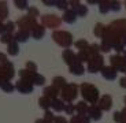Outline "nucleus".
I'll return each instance as SVG.
<instances>
[{
  "label": "nucleus",
  "instance_id": "6e6552de",
  "mask_svg": "<svg viewBox=\"0 0 126 123\" xmlns=\"http://www.w3.org/2000/svg\"><path fill=\"white\" fill-rule=\"evenodd\" d=\"M60 22H62V21H60L56 15H54V14H52V15H44L41 18V25L44 26V27L55 29L60 25Z\"/></svg>",
  "mask_w": 126,
  "mask_h": 123
},
{
  "label": "nucleus",
  "instance_id": "a211bd4d",
  "mask_svg": "<svg viewBox=\"0 0 126 123\" xmlns=\"http://www.w3.org/2000/svg\"><path fill=\"white\" fill-rule=\"evenodd\" d=\"M30 34H32V33L25 32V30H19V29H18V32L14 33V40H15L16 42H26Z\"/></svg>",
  "mask_w": 126,
  "mask_h": 123
},
{
  "label": "nucleus",
  "instance_id": "8fccbe9b",
  "mask_svg": "<svg viewBox=\"0 0 126 123\" xmlns=\"http://www.w3.org/2000/svg\"><path fill=\"white\" fill-rule=\"evenodd\" d=\"M70 123H81L79 115H74V116H71V119H70Z\"/></svg>",
  "mask_w": 126,
  "mask_h": 123
},
{
  "label": "nucleus",
  "instance_id": "f257e3e1",
  "mask_svg": "<svg viewBox=\"0 0 126 123\" xmlns=\"http://www.w3.org/2000/svg\"><path fill=\"white\" fill-rule=\"evenodd\" d=\"M79 89H81V95L82 97H84V100L88 101V103H91V104H94V103H97L99 101V90L96 86L91 85V83H82L81 86H79Z\"/></svg>",
  "mask_w": 126,
  "mask_h": 123
},
{
  "label": "nucleus",
  "instance_id": "9d476101",
  "mask_svg": "<svg viewBox=\"0 0 126 123\" xmlns=\"http://www.w3.org/2000/svg\"><path fill=\"white\" fill-rule=\"evenodd\" d=\"M70 6H71V10H73V11L77 14V16H81V18H84V16L88 14V7L84 6V4H81L79 1H70Z\"/></svg>",
  "mask_w": 126,
  "mask_h": 123
},
{
  "label": "nucleus",
  "instance_id": "a18cd8bd",
  "mask_svg": "<svg viewBox=\"0 0 126 123\" xmlns=\"http://www.w3.org/2000/svg\"><path fill=\"white\" fill-rule=\"evenodd\" d=\"M110 10H112V11H119L121 3L119 1H110Z\"/></svg>",
  "mask_w": 126,
  "mask_h": 123
},
{
  "label": "nucleus",
  "instance_id": "b1692460",
  "mask_svg": "<svg viewBox=\"0 0 126 123\" xmlns=\"http://www.w3.org/2000/svg\"><path fill=\"white\" fill-rule=\"evenodd\" d=\"M51 104H52V100L48 97H45V96H43V97L38 98V105H40V108H43L44 111H48L51 108Z\"/></svg>",
  "mask_w": 126,
  "mask_h": 123
},
{
  "label": "nucleus",
  "instance_id": "3c124183",
  "mask_svg": "<svg viewBox=\"0 0 126 123\" xmlns=\"http://www.w3.org/2000/svg\"><path fill=\"white\" fill-rule=\"evenodd\" d=\"M119 86L123 89H126V77H122V78L119 79Z\"/></svg>",
  "mask_w": 126,
  "mask_h": 123
},
{
  "label": "nucleus",
  "instance_id": "f704fd0d",
  "mask_svg": "<svg viewBox=\"0 0 126 123\" xmlns=\"http://www.w3.org/2000/svg\"><path fill=\"white\" fill-rule=\"evenodd\" d=\"M99 11L101 14H107L110 11V1H100V4H99Z\"/></svg>",
  "mask_w": 126,
  "mask_h": 123
},
{
  "label": "nucleus",
  "instance_id": "37998d69",
  "mask_svg": "<svg viewBox=\"0 0 126 123\" xmlns=\"http://www.w3.org/2000/svg\"><path fill=\"white\" fill-rule=\"evenodd\" d=\"M112 48H114L115 51H117V54H118V55H119L121 52H125V49H123V48H125V45H123V42H122V41H119V42H117V44L114 45Z\"/></svg>",
  "mask_w": 126,
  "mask_h": 123
},
{
  "label": "nucleus",
  "instance_id": "13d9d810",
  "mask_svg": "<svg viewBox=\"0 0 126 123\" xmlns=\"http://www.w3.org/2000/svg\"><path fill=\"white\" fill-rule=\"evenodd\" d=\"M123 103H125V105H126V96L123 97Z\"/></svg>",
  "mask_w": 126,
  "mask_h": 123
},
{
  "label": "nucleus",
  "instance_id": "cd10ccee",
  "mask_svg": "<svg viewBox=\"0 0 126 123\" xmlns=\"http://www.w3.org/2000/svg\"><path fill=\"white\" fill-rule=\"evenodd\" d=\"M89 42L86 40H84V38H81V40H78V41H76L74 42V47L77 48V49H79V51H86L89 48Z\"/></svg>",
  "mask_w": 126,
  "mask_h": 123
},
{
  "label": "nucleus",
  "instance_id": "0eeeda50",
  "mask_svg": "<svg viewBox=\"0 0 126 123\" xmlns=\"http://www.w3.org/2000/svg\"><path fill=\"white\" fill-rule=\"evenodd\" d=\"M14 66L11 62L7 64H0V79L1 81H10L14 77Z\"/></svg>",
  "mask_w": 126,
  "mask_h": 123
},
{
  "label": "nucleus",
  "instance_id": "bb28decb",
  "mask_svg": "<svg viewBox=\"0 0 126 123\" xmlns=\"http://www.w3.org/2000/svg\"><path fill=\"white\" fill-rule=\"evenodd\" d=\"M0 88H1L3 92H6V93H13V92L15 90V86H14L10 81H1L0 82Z\"/></svg>",
  "mask_w": 126,
  "mask_h": 123
},
{
  "label": "nucleus",
  "instance_id": "5fc2aeb1",
  "mask_svg": "<svg viewBox=\"0 0 126 123\" xmlns=\"http://www.w3.org/2000/svg\"><path fill=\"white\" fill-rule=\"evenodd\" d=\"M89 4H100V1H96V0H89Z\"/></svg>",
  "mask_w": 126,
  "mask_h": 123
},
{
  "label": "nucleus",
  "instance_id": "4c0bfd02",
  "mask_svg": "<svg viewBox=\"0 0 126 123\" xmlns=\"http://www.w3.org/2000/svg\"><path fill=\"white\" fill-rule=\"evenodd\" d=\"M7 15H8V8H7V6L1 4V6H0V21L6 19Z\"/></svg>",
  "mask_w": 126,
  "mask_h": 123
},
{
  "label": "nucleus",
  "instance_id": "9b49d317",
  "mask_svg": "<svg viewBox=\"0 0 126 123\" xmlns=\"http://www.w3.org/2000/svg\"><path fill=\"white\" fill-rule=\"evenodd\" d=\"M62 57L63 60H64V63L67 64V66H73V64H76L77 62H78V59H77V55L73 52L71 49H64L62 54Z\"/></svg>",
  "mask_w": 126,
  "mask_h": 123
},
{
  "label": "nucleus",
  "instance_id": "49530a36",
  "mask_svg": "<svg viewBox=\"0 0 126 123\" xmlns=\"http://www.w3.org/2000/svg\"><path fill=\"white\" fill-rule=\"evenodd\" d=\"M54 123H69V122H67V119L64 116H55Z\"/></svg>",
  "mask_w": 126,
  "mask_h": 123
},
{
  "label": "nucleus",
  "instance_id": "4d7b16f0",
  "mask_svg": "<svg viewBox=\"0 0 126 123\" xmlns=\"http://www.w3.org/2000/svg\"><path fill=\"white\" fill-rule=\"evenodd\" d=\"M34 123H45V122H44V119H36Z\"/></svg>",
  "mask_w": 126,
  "mask_h": 123
},
{
  "label": "nucleus",
  "instance_id": "20e7f679",
  "mask_svg": "<svg viewBox=\"0 0 126 123\" xmlns=\"http://www.w3.org/2000/svg\"><path fill=\"white\" fill-rule=\"evenodd\" d=\"M16 26L19 27V30H25V32L32 33V30L37 26V22H36L34 18H32L29 15H25L19 19V21H16Z\"/></svg>",
  "mask_w": 126,
  "mask_h": 123
},
{
  "label": "nucleus",
  "instance_id": "4be33fe9",
  "mask_svg": "<svg viewBox=\"0 0 126 123\" xmlns=\"http://www.w3.org/2000/svg\"><path fill=\"white\" fill-rule=\"evenodd\" d=\"M52 85H54L56 89L62 90V89L67 85V82H66V79H64V77L58 75V77H54V79H52Z\"/></svg>",
  "mask_w": 126,
  "mask_h": 123
},
{
  "label": "nucleus",
  "instance_id": "603ef678",
  "mask_svg": "<svg viewBox=\"0 0 126 123\" xmlns=\"http://www.w3.org/2000/svg\"><path fill=\"white\" fill-rule=\"evenodd\" d=\"M43 3L47 4V6L52 7V6H56V1H54V0H43Z\"/></svg>",
  "mask_w": 126,
  "mask_h": 123
},
{
  "label": "nucleus",
  "instance_id": "412c9836",
  "mask_svg": "<svg viewBox=\"0 0 126 123\" xmlns=\"http://www.w3.org/2000/svg\"><path fill=\"white\" fill-rule=\"evenodd\" d=\"M89 105L86 104V101H79L76 104V112L78 115H88Z\"/></svg>",
  "mask_w": 126,
  "mask_h": 123
},
{
  "label": "nucleus",
  "instance_id": "ddd939ff",
  "mask_svg": "<svg viewBox=\"0 0 126 123\" xmlns=\"http://www.w3.org/2000/svg\"><path fill=\"white\" fill-rule=\"evenodd\" d=\"M100 73H101V75H103V78L108 79V81H114V79L117 78L118 71L114 68L112 66H104L103 68H101Z\"/></svg>",
  "mask_w": 126,
  "mask_h": 123
},
{
  "label": "nucleus",
  "instance_id": "5701e85b",
  "mask_svg": "<svg viewBox=\"0 0 126 123\" xmlns=\"http://www.w3.org/2000/svg\"><path fill=\"white\" fill-rule=\"evenodd\" d=\"M7 54L10 55V56H16V55L19 54V45L16 41H13L11 44L7 45Z\"/></svg>",
  "mask_w": 126,
  "mask_h": 123
},
{
  "label": "nucleus",
  "instance_id": "58836bf2",
  "mask_svg": "<svg viewBox=\"0 0 126 123\" xmlns=\"http://www.w3.org/2000/svg\"><path fill=\"white\" fill-rule=\"evenodd\" d=\"M28 15L36 19L38 15H40V13H38V10L36 8V7H29V8H28Z\"/></svg>",
  "mask_w": 126,
  "mask_h": 123
},
{
  "label": "nucleus",
  "instance_id": "1a4fd4ad",
  "mask_svg": "<svg viewBox=\"0 0 126 123\" xmlns=\"http://www.w3.org/2000/svg\"><path fill=\"white\" fill-rule=\"evenodd\" d=\"M15 89L19 92V93H23V95H29L33 92L34 89V85L29 81H25V79H19L18 83L15 85Z\"/></svg>",
  "mask_w": 126,
  "mask_h": 123
},
{
  "label": "nucleus",
  "instance_id": "dca6fc26",
  "mask_svg": "<svg viewBox=\"0 0 126 123\" xmlns=\"http://www.w3.org/2000/svg\"><path fill=\"white\" fill-rule=\"evenodd\" d=\"M77 14L73 11L71 8H69L67 11H64V14H63V16H62V21L63 22H66V23H69V25H71V23H74L77 21Z\"/></svg>",
  "mask_w": 126,
  "mask_h": 123
},
{
  "label": "nucleus",
  "instance_id": "39448f33",
  "mask_svg": "<svg viewBox=\"0 0 126 123\" xmlns=\"http://www.w3.org/2000/svg\"><path fill=\"white\" fill-rule=\"evenodd\" d=\"M104 64V59L101 55H96V56H92L91 60L88 62V71L92 74H96L99 71H101Z\"/></svg>",
  "mask_w": 126,
  "mask_h": 123
},
{
  "label": "nucleus",
  "instance_id": "e433bc0d",
  "mask_svg": "<svg viewBox=\"0 0 126 123\" xmlns=\"http://www.w3.org/2000/svg\"><path fill=\"white\" fill-rule=\"evenodd\" d=\"M64 112H66L67 115L74 116V112H76V105H73L71 103H67L66 107H64Z\"/></svg>",
  "mask_w": 126,
  "mask_h": 123
},
{
  "label": "nucleus",
  "instance_id": "c03bdc74",
  "mask_svg": "<svg viewBox=\"0 0 126 123\" xmlns=\"http://www.w3.org/2000/svg\"><path fill=\"white\" fill-rule=\"evenodd\" d=\"M111 48H112V47H111L110 44H107V42H104V41H103V42L100 44V52H106V54H107V52H110V51H111Z\"/></svg>",
  "mask_w": 126,
  "mask_h": 123
},
{
  "label": "nucleus",
  "instance_id": "c85d7f7f",
  "mask_svg": "<svg viewBox=\"0 0 126 123\" xmlns=\"http://www.w3.org/2000/svg\"><path fill=\"white\" fill-rule=\"evenodd\" d=\"M77 59H78V62H81V63L89 62V60H91V55H89L88 49L86 51H79L78 54H77Z\"/></svg>",
  "mask_w": 126,
  "mask_h": 123
},
{
  "label": "nucleus",
  "instance_id": "6ab92c4d",
  "mask_svg": "<svg viewBox=\"0 0 126 123\" xmlns=\"http://www.w3.org/2000/svg\"><path fill=\"white\" fill-rule=\"evenodd\" d=\"M64 107H66V104H64V101L62 100V98H55V100H52V104H51V108L55 111V112H62V111H64Z\"/></svg>",
  "mask_w": 126,
  "mask_h": 123
},
{
  "label": "nucleus",
  "instance_id": "393cba45",
  "mask_svg": "<svg viewBox=\"0 0 126 123\" xmlns=\"http://www.w3.org/2000/svg\"><path fill=\"white\" fill-rule=\"evenodd\" d=\"M37 74V73H36ZM19 77H21V79H25V81H29L33 83V77H34V73H32V71H29V70H19Z\"/></svg>",
  "mask_w": 126,
  "mask_h": 123
},
{
  "label": "nucleus",
  "instance_id": "6e6d98bb",
  "mask_svg": "<svg viewBox=\"0 0 126 123\" xmlns=\"http://www.w3.org/2000/svg\"><path fill=\"white\" fill-rule=\"evenodd\" d=\"M121 41H122V42H123V45L126 47V36H123V37H122V40H121Z\"/></svg>",
  "mask_w": 126,
  "mask_h": 123
},
{
  "label": "nucleus",
  "instance_id": "2eb2a0df",
  "mask_svg": "<svg viewBox=\"0 0 126 123\" xmlns=\"http://www.w3.org/2000/svg\"><path fill=\"white\" fill-rule=\"evenodd\" d=\"M44 96L48 98H51V100H55V98H58V96H59L60 90L59 89H56L54 85H51V86H45L44 88Z\"/></svg>",
  "mask_w": 126,
  "mask_h": 123
},
{
  "label": "nucleus",
  "instance_id": "79ce46f5",
  "mask_svg": "<svg viewBox=\"0 0 126 123\" xmlns=\"http://www.w3.org/2000/svg\"><path fill=\"white\" fill-rule=\"evenodd\" d=\"M114 122H117V123H122L123 120V115L121 111H117V112H114V116H112Z\"/></svg>",
  "mask_w": 126,
  "mask_h": 123
},
{
  "label": "nucleus",
  "instance_id": "7c9ffc66",
  "mask_svg": "<svg viewBox=\"0 0 126 123\" xmlns=\"http://www.w3.org/2000/svg\"><path fill=\"white\" fill-rule=\"evenodd\" d=\"M88 52H89V55H91V57L96 56V55H100L99 54V52H100V45L99 44H91L88 48Z\"/></svg>",
  "mask_w": 126,
  "mask_h": 123
},
{
  "label": "nucleus",
  "instance_id": "864d4df0",
  "mask_svg": "<svg viewBox=\"0 0 126 123\" xmlns=\"http://www.w3.org/2000/svg\"><path fill=\"white\" fill-rule=\"evenodd\" d=\"M6 33V23L0 22V34H4Z\"/></svg>",
  "mask_w": 126,
  "mask_h": 123
},
{
  "label": "nucleus",
  "instance_id": "f3484780",
  "mask_svg": "<svg viewBox=\"0 0 126 123\" xmlns=\"http://www.w3.org/2000/svg\"><path fill=\"white\" fill-rule=\"evenodd\" d=\"M69 70L73 75H82V74L85 73V67H84V64H82L81 62H77L76 64L70 66Z\"/></svg>",
  "mask_w": 126,
  "mask_h": 123
},
{
  "label": "nucleus",
  "instance_id": "a878e982",
  "mask_svg": "<svg viewBox=\"0 0 126 123\" xmlns=\"http://www.w3.org/2000/svg\"><path fill=\"white\" fill-rule=\"evenodd\" d=\"M106 30H107V27L103 25V23H96V26H94V29H93V33H94V36L96 37H101L103 38V36H104V33H106Z\"/></svg>",
  "mask_w": 126,
  "mask_h": 123
},
{
  "label": "nucleus",
  "instance_id": "423d86ee",
  "mask_svg": "<svg viewBox=\"0 0 126 123\" xmlns=\"http://www.w3.org/2000/svg\"><path fill=\"white\" fill-rule=\"evenodd\" d=\"M110 62H111V66L117 71H121V73L126 74V59L121 55H114V56L110 57Z\"/></svg>",
  "mask_w": 126,
  "mask_h": 123
},
{
  "label": "nucleus",
  "instance_id": "ea45409f",
  "mask_svg": "<svg viewBox=\"0 0 126 123\" xmlns=\"http://www.w3.org/2000/svg\"><path fill=\"white\" fill-rule=\"evenodd\" d=\"M15 26H16V23L11 22V21H7V23H6V33L13 34V32L15 30Z\"/></svg>",
  "mask_w": 126,
  "mask_h": 123
},
{
  "label": "nucleus",
  "instance_id": "72a5a7b5",
  "mask_svg": "<svg viewBox=\"0 0 126 123\" xmlns=\"http://www.w3.org/2000/svg\"><path fill=\"white\" fill-rule=\"evenodd\" d=\"M14 4H15V7L18 10H28L30 7L29 6V1H26V0H15Z\"/></svg>",
  "mask_w": 126,
  "mask_h": 123
},
{
  "label": "nucleus",
  "instance_id": "09e8293b",
  "mask_svg": "<svg viewBox=\"0 0 126 123\" xmlns=\"http://www.w3.org/2000/svg\"><path fill=\"white\" fill-rule=\"evenodd\" d=\"M7 63H8V60L6 57V54H1L0 52V64H7Z\"/></svg>",
  "mask_w": 126,
  "mask_h": 123
},
{
  "label": "nucleus",
  "instance_id": "473e14b6",
  "mask_svg": "<svg viewBox=\"0 0 126 123\" xmlns=\"http://www.w3.org/2000/svg\"><path fill=\"white\" fill-rule=\"evenodd\" d=\"M44 122L45 123H54L55 122V115H54V112L51 109H48V111H45L44 112Z\"/></svg>",
  "mask_w": 126,
  "mask_h": 123
},
{
  "label": "nucleus",
  "instance_id": "c756f323",
  "mask_svg": "<svg viewBox=\"0 0 126 123\" xmlns=\"http://www.w3.org/2000/svg\"><path fill=\"white\" fill-rule=\"evenodd\" d=\"M33 85L34 86H43L45 85V77L41 75V74H34V77H33Z\"/></svg>",
  "mask_w": 126,
  "mask_h": 123
},
{
  "label": "nucleus",
  "instance_id": "4468645a",
  "mask_svg": "<svg viewBox=\"0 0 126 123\" xmlns=\"http://www.w3.org/2000/svg\"><path fill=\"white\" fill-rule=\"evenodd\" d=\"M101 112L103 111L100 109V107L99 105H96V104H92V105H89V109H88V116L91 118L92 120H100L101 119Z\"/></svg>",
  "mask_w": 126,
  "mask_h": 123
},
{
  "label": "nucleus",
  "instance_id": "052dcab7",
  "mask_svg": "<svg viewBox=\"0 0 126 123\" xmlns=\"http://www.w3.org/2000/svg\"><path fill=\"white\" fill-rule=\"evenodd\" d=\"M0 82H1V79H0Z\"/></svg>",
  "mask_w": 126,
  "mask_h": 123
},
{
  "label": "nucleus",
  "instance_id": "aec40b11",
  "mask_svg": "<svg viewBox=\"0 0 126 123\" xmlns=\"http://www.w3.org/2000/svg\"><path fill=\"white\" fill-rule=\"evenodd\" d=\"M45 34V27L43 25H37L33 30H32V36H33V38H36V40H41V38L44 37Z\"/></svg>",
  "mask_w": 126,
  "mask_h": 123
},
{
  "label": "nucleus",
  "instance_id": "7ed1b4c3",
  "mask_svg": "<svg viewBox=\"0 0 126 123\" xmlns=\"http://www.w3.org/2000/svg\"><path fill=\"white\" fill-rule=\"evenodd\" d=\"M78 95V86L76 83H67L64 88L60 90V96H62V100L66 101V103H71L74 98Z\"/></svg>",
  "mask_w": 126,
  "mask_h": 123
},
{
  "label": "nucleus",
  "instance_id": "f03ea898",
  "mask_svg": "<svg viewBox=\"0 0 126 123\" xmlns=\"http://www.w3.org/2000/svg\"><path fill=\"white\" fill-rule=\"evenodd\" d=\"M52 38H54V41L58 45L66 48V49H69V48L71 47V44H73L71 33L66 32V30H55V32L52 33Z\"/></svg>",
  "mask_w": 126,
  "mask_h": 123
},
{
  "label": "nucleus",
  "instance_id": "2f4dec72",
  "mask_svg": "<svg viewBox=\"0 0 126 123\" xmlns=\"http://www.w3.org/2000/svg\"><path fill=\"white\" fill-rule=\"evenodd\" d=\"M0 41L3 42V44H11L14 40V34H10V33H4V34H1V37H0Z\"/></svg>",
  "mask_w": 126,
  "mask_h": 123
},
{
  "label": "nucleus",
  "instance_id": "a19ab883",
  "mask_svg": "<svg viewBox=\"0 0 126 123\" xmlns=\"http://www.w3.org/2000/svg\"><path fill=\"white\" fill-rule=\"evenodd\" d=\"M26 70H29V71H32V73H37V64L33 63V62H30V60H28L26 62Z\"/></svg>",
  "mask_w": 126,
  "mask_h": 123
},
{
  "label": "nucleus",
  "instance_id": "c9c22d12",
  "mask_svg": "<svg viewBox=\"0 0 126 123\" xmlns=\"http://www.w3.org/2000/svg\"><path fill=\"white\" fill-rule=\"evenodd\" d=\"M69 6H70V1H66V0H59V1H56V7L59 10H63V11H67Z\"/></svg>",
  "mask_w": 126,
  "mask_h": 123
},
{
  "label": "nucleus",
  "instance_id": "f8f14e48",
  "mask_svg": "<svg viewBox=\"0 0 126 123\" xmlns=\"http://www.w3.org/2000/svg\"><path fill=\"white\" fill-rule=\"evenodd\" d=\"M99 107H100L101 111H110L111 107H112V97L110 95H103L100 98H99Z\"/></svg>",
  "mask_w": 126,
  "mask_h": 123
},
{
  "label": "nucleus",
  "instance_id": "de8ad7c7",
  "mask_svg": "<svg viewBox=\"0 0 126 123\" xmlns=\"http://www.w3.org/2000/svg\"><path fill=\"white\" fill-rule=\"evenodd\" d=\"M79 119H81V123H91V118L88 115H79Z\"/></svg>",
  "mask_w": 126,
  "mask_h": 123
},
{
  "label": "nucleus",
  "instance_id": "bf43d9fd",
  "mask_svg": "<svg viewBox=\"0 0 126 123\" xmlns=\"http://www.w3.org/2000/svg\"><path fill=\"white\" fill-rule=\"evenodd\" d=\"M123 57L126 59V49H125V52H123Z\"/></svg>",
  "mask_w": 126,
  "mask_h": 123
}]
</instances>
